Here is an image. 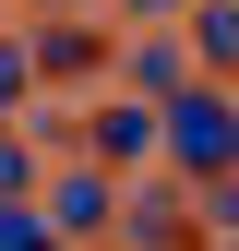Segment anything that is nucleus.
Masks as SVG:
<instances>
[{"label":"nucleus","instance_id":"nucleus-1","mask_svg":"<svg viewBox=\"0 0 239 251\" xmlns=\"http://www.w3.org/2000/svg\"><path fill=\"white\" fill-rule=\"evenodd\" d=\"M167 155L203 168V179H227L239 168V96H179L167 108Z\"/></svg>","mask_w":239,"mask_h":251},{"label":"nucleus","instance_id":"nucleus-3","mask_svg":"<svg viewBox=\"0 0 239 251\" xmlns=\"http://www.w3.org/2000/svg\"><path fill=\"white\" fill-rule=\"evenodd\" d=\"M191 36H203V60L227 72V60H239V0H203V12H191Z\"/></svg>","mask_w":239,"mask_h":251},{"label":"nucleus","instance_id":"nucleus-4","mask_svg":"<svg viewBox=\"0 0 239 251\" xmlns=\"http://www.w3.org/2000/svg\"><path fill=\"white\" fill-rule=\"evenodd\" d=\"M0 251H48V227L36 215H0Z\"/></svg>","mask_w":239,"mask_h":251},{"label":"nucleus","instance_id":"nucleus-2","mask_svg":"<svg viewBox=\"0 0 239 251\" xmlns=\"http://www.w3.org/2000/svg\"><path fill=\"white\" fill-rule=\"evenodd\" d=\"M143 144H156V108H108L96 120V155H108V168H132Z\"/></svg>","mask_w":239,"mask_h":251}]
</instances>
